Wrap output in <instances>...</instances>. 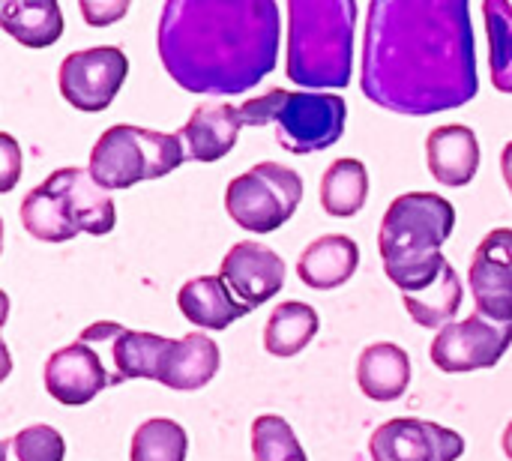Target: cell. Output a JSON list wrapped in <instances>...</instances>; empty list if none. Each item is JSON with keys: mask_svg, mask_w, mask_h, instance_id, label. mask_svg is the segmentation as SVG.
Segmentation results:
<instances>
[{"mask_svg": "<svg viewBox=\"0 0 512 461\" xmlns=\"http://www.w3.org/2000/svg\"><path fill=\"white\" fill-rule=\"evenodd\" d=\"M501 447H504V456L512 461V423L504 429V438H501Z\"/></svg>", "mask_w": 512, "mask_h": 461, "instance_id": "d6a6232c", "label": "cell"}, {"mask_svg": "<svg viewBox=\"0 0 512 461\" xmlns=\"http://www.w3.org/2000/svg\"><path fill=\"white\" fill-rule=\"evenodd\" d=\"M120 324L99 321L78 333V339L54 351L45 363V390L66 408L93 402L105 387L123 384L114 366V336Z\"/></svg>", "mask_w": 512, "mask_h": 461, "instance_id": "ba28073f", "label": "cell"}, {"mask_svg": "<svg viewBox=\"0 0 512 461\" xmlns=\"http://www.w3.org/2000/svg\"><path fill=\"white\" fill-rule=\"evenodd\" d=\"M243 126H276V141L294 156L333 147L345 135L348 105L339 93H303L273 87L240 105Z\"/></svg>", "mask_w": 512, "mask_h": 461, "instance_id": "8992f818", "label": "cell"}, {"mask_svg": "<svg viewBox=\"0 0 512 461\" xmlns=\"http://www.w3.org/2000/svg\"><path fill=\"white\" fill-rule=\"evenodd\" d=\"M486 33H489V72L501 93H512V3L486 0Z\"/></svg>", "mask_w": 512, "mask_h": 461, "instance_id": "4316f807", "label": "cell"}, {"mask_svg": "<svg viewBox=\"0 0 512 461\" xmlns=\"http://www.w3.org/2000/svg\"><path fill=\"white\" fill-rule=\"evenodd\" d=\"M186 162L180 132H156L132 123H117L99 135L90 150L87 171L105 189H132L144 180H159Z\"/></svg>", "mask_w": 512, "mask_h": 461, "instance_id": "52a82bcc", "label": "cell"}, {"mask_svg": "<svg viewBox=\"0 0 512 461\" xmlns=\"http://www.w3.org/2000/svg\"><path fill=\"white\" fill-rule=\"evenodd\" d=\"M219 276L249 309L273 300L285 285V261L258 240H240L222 258Z\"/></svg>", "mask_w": 512, "mask_h": 461, "instance_id": "5bb4252c", "label": "cell"}, {"mask_svg": "<svg viewBox=\"0 0 512 461\" xmlns=\"http://www.w3.org/2000/svg\"><path fill=\"white\" fill-rule=\"evenodd\" d=\"M0 150H3V186L0 192H9L18 180V165H21V150L15 144V138L9 132L0 135Z\"/></svg>", "mask_w": 512, "mask_h": 461, "instance_id": "4dcf8cb0", "label": "cell"}, {"mask_svg": "<svg viewBox=\"0 0 512 461\" xmlns=\"http://www.w3.org/2000/svg\"><path fill=\"white\" fill-rule=\"evenodd\" d=\"M456 228V207L435 192L399 195L378 231V252L387 279L405 294H420L441 276L447 258L441 246Z\"/></svg>", "mask_w": 512, "mask_h": 461, "instance_id": "3957f363", "label": "cell"}, {"mask_svg": "<svg viewBox=\"0 0 512 461\" xmlns=\"http://www.w3.org/2000/svg\"><path fill=\"white\" fill-rule=\"evenodd\" d=\"M360 393L372 402H396L411 384V357L393 342H375L357 357Z\"/></svg>", "mask_w": 512, "mask_h": 461, "instance_id": "ffe728a7", "label": "cell"}, {"mask_svg": "<svg viewBox=\"0 0 512 461\" xmlns=\"http://www.w3.org/2000/svg\"><path fill=\"white\" fill-rule=\"evenodd\" d=\"M186 453H189L186 429L168 417H153L135 429L129 461H186Z\"/></svg>", "mask_w": 512, "mask_h": 461, "instance_id": "484cf974", "label": "cell"}, {"mask_svg": "<svg viewBox=\"0 0 512 461\" xmlns=\"http://www.w3.org/2000/svg\"><path fill=\"white\" fill-rule=\"evenodd\" d=\"M177 306L192 327L213 330V333L228 330L237 318H246L252 312L246 303H240L234 297V291L225 285L222 276L189 279L177 294Z\"/></svg>", "mask_w": 512, "mask_h": 461, "instance_id": "ac0fdd59", "label": "cell"}, {"mask_svg": "<svg viewBox=\"0 0 512 461\" xmlns=\"http://www.w3.org/2000/svg\"><path fill=\"white\" fill-rule=\"evenodd\" d=\"M369 171L360 159H336L321 177V207L333 219H351L366 207Z\"/></svg>", "mask_w": 512, "mask_h": 461, "instance_id": "603a6c76", "label": "cell"}, {"mask_svg": "<svg viewBox=\"0 0 512 461\" xmlns=\"http://www.w3.org/2000/svg\"><path fill=\"white\" fill-rule=\"evenodd\" d=\"M360 87L369 102L408 117L468 105L480 93L471 3L372 0Z\"/></svg>", "mask_w": 512, "mask_h": 461, "instance_id": "6da1fadb", "label": "cell"}, {"mask_svg": "<svg viewBox=\"0 0 512 461\" xmlns=\"http://www.w3.org/2000/svg\"><path fill=\"white\" fill-rule=\"evenodd\" d=\"M129 3H81V12L90 27H108L126 15Z\"/></svg>", "mask_w": 512, "mask_h": 461, "instance_id": "f546056e", "label": "cell"}, {"mask_svg": "<svg viewBox=\"0 0 512 461\" xmlns=\"http://www.w3.org/2000/svg\"><path fill=\"white\" fill-rule=\"evenodd\" d=\"M174 339L156 336V333H141V330H126L120 327L114 336V366L123 381L129 378H150L159 381L162 360L168 354Z\"/></svg>", "mask_w": 512, "mask_h": 461, "instance_id": "d4e9b609", "label": "cell"}, {"mask_svg": "<svg viewBox=\"0 0 512 461\" xmlns=\"http://www.w3.org/2000/svg\"><path fill=\"white\" fill-rule=\"evenodd\" d=\"M21 225L39 243L105 237L117 225V207L87 168H60L24 195Z\"/></svg>", "mask_w": 512, "mask_h": 461, "instance_id": "5b68a950", "label": "cell"}, {"mask_svg": "<svg viewBox=\"0 0 512 461\" xmlns=\"http://www.w3.org/2000/svg\"><path fill=\"white\" fill-rule=\"evenodd\" d=\"M512 345V324H498L480 312L468 315L465 321L447 324L429 348L432 363L441 372L465 375L477 369H492L504 360Z\"/></svg>", "mask_w": 512, "mask_h": 461, "instance_id": "8fae6325", "label": "cell"}, {"mask_svg": "<svg viewBox=\"0 0 512 461\" xmlns=\"http://www.w3.org/2000/svg\"><path fill=\"white\" fill-rule=\"evenodd\" d=\"M279 12L276 0H171L156 36L162 66L189 93H246L276 66Z\"/></svg>", "mask_w": 512, "mask_h": 461, "instance_id": "7a4b0ae2", "label": "cell"}, {"mask_svg": "<svg viewBox=\"0 0 512 461\" xmlns=\"http://www.w3.org/2000/svg\"><path fill=\"white\" fill-rule=\"evenodd\" d=\"M354 0L288 3V81L309 90H342L354 75Z\"/></svg>", "mask_w": 512, "mask_h": 461, "instance_id": "277c9868", "label": "cell"}, {"mask_svg": "<svg viewBox=\"0 0 512 461\" xmlns=\"http://www.w3.org/2000/svg\"><path fill=\"white\" fill-rule=\"evenodd\" d=\"M219 363H222L219 345L204 333H189L171 342L159 369V384L180 393L201 390L216 378Z\"/></svg>", "mask_w": 512, "mask_h": 461, "instance_id": "d6986e66", "label": "cell"}, {"mask_svg": "<svg viewBox=\"0 0 512 461\" xmlns=\"http://www.w3.org/2000/svg\"><path fill=\"white\" fill-rule=\"evenodd\" d=\"M252 459L255 461H309L291 423L279 414H261L252 423Z\"/></svg>", "mask_w": 512, "mask_h": 461, "instance_id": "83f0119b", "label": "cell"}, {"mask_svg": "<svg viewBox=\"0 0 512 461\" xmlns=\"http://www.w3.org/2000/svg\"><path fill=\"white\" fill-rule=\"evenodd\" d=\"M360 267V246L345 234H324L312 240L297 258V276L312 291H333L348 285Z\"/></svg>", "mask_w": 512, "mask_h": 461, "instance_id": "e0dca14e", "label": "cell"}, {"mask_svg": "<svg viewBox=\"0 0 512 461\" xmlns=\"http://www.w3.org/2000/svg\"><path fill=\"white\" fill-rule=\"evenodd\" d=\"M126 75H129V57L117 45H96L66 54L57 72V84H60V96L72 108L96 114L114 102Z\"/></svg>", "mask_w": 512, "mask_h": 461, "instance_id": "30bf717a", "label": "cell"}, {"mask_svg": "<svg viewBox=\"0 0 512 461\" xmlns=\"http://www.w3.org/2000/svg\"><path fill=\"white\" fill-rule=\"evenodd\" d=\"M501 174H504L507 189L512 192V141L504 147V153H501Z\"/></svg>", "mask_w": 512, "mask_h": 461, "instance_id": "1f68e13d", "label": "cell"}, {"mask_svg": "<svg viewBox=\"0 0 512 461\" xmlns=\"http://www.w3.org/2000/svg\"><path fill=\"white\" fill-rule=\"evenodd\" d=\"M369 456L372 461H456L465 456V438L429 420L396 417L375 429Z\"/></svg>", "mask_w": 512, "mask_h": 461, "instance_id": "7c38bea8", "label": "cell"}, {"mask_svg": "<svg viewBox=\"0 0 512 461\" xmlns=\"http://www.w3.org/2000/svg\"><path fill=\"white\" fill-rule=\"evenodd\" d=\"M468 285L480 315L512 324V228H495L483 237L471 258Z\"/></svg>", "mask_w": 512, "mask_h": 461, "instance_id": "4fadbf2b", "label": "cell"}, {"mask_svg": "<svg viewBox=\"0 0 512 461\" xmlns=\"http://www.w3.org/2000/svg\"><path fill=\"white\" fill-rule=\"evenodd\" d=\"M318 327H321L318 312L309 303H300V300L279 303L264 324V351L270 357L291 360L312 345V339L318 336Z\"/></svg>", "mask_w": 512, "mask_h": 461, "instance_id": "7402d4cb", "label": "cell"}, {"mask_svg": "<svg viewBox=\"0 0 512 461\" xmlns=\"http://www.w3.org/2000/svg\"><path fill=\"white\" fill-rule=\"evenodd\" d=\"M303 201V177L279 162H258L225 189V210L249 234L279 231Z\"/></svg>", "mask_w": 512, "mask_h": 461, "instance_id": "9c48e42d", "label": "cell"}, {"mask_svg": "<svg viewBox=\"0 0 512 461\" xmlns=\"http://www.w3.org/2000/svg\"><path fill=\"white\" fill-rule=\"evenodd\" d=\"M480 141L471 126H438L426 138V165L441 186H468L480 171Z\"/></svg>", "mask_w": 512, "mask_h": 461, "instance_id": "2e32d148", "label": "cell"}, {"mask_svg": "<svg viewBox=\"0 0 512 461\" xmlns=\"http://www.w3.org/2000/svg\"><path fill=\"white\" fill-rule=\"evenodd\" d=\"M0 453H3V461H63L66 441L57 429L39 423L6 438L0 444Z\"/></svg>", "mask_w": 512, "mask_h": 461, "instance_id": "f1b7e54d", "label": "cell"}, {"mask_svg": "<svg viewBox=\"0 0 512 461\" xmlns=\"http://www.w3.org/2000/svg\"><path fill=\"white\" fill-rule=\"evenodd\" d=\"M462 297H465V291H462L459 273L447 261L444 270H441V276L435 279V285H429L420 294H405L402 303H405V309H408V315H411L414 324H420L426 330H444L459 315Z\"/></svg>", "mask_w": 512, "mask_h": 461, "instance_id": "cb8c5ba5", "label": "cell"}, {"mask_svg": "<svg viewBox=\"0 0 512 461\" xmlns=\"http://www.w3.org/2000/svg\"><path fill=\"white\" fill-rule=\"evenodd\" d=\"M0 27L24 48H48L63 36V12L57 0H6Z\"/></svg>", "mask_w": 512, "mask_h": 461, "instance_id": "44dd1931", "label": "cell"}, {"mask_svg": "<svg viewBox=\"0 0 512 461\" xmlns=\"http://www.w3.org/2000/svg\"><path fill=\"white\" fill-rule=\"evenodd\" d=\"M240 129H243L240 108H234L231 102H201L186 120V126L180 129L186 159L219 162L234 150Z\"/></svg>", "mask_w": 512, "mask_h": 461, "instance_id": "9a60e30c", "label": "cell"}]
</instances>
